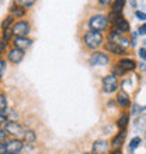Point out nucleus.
Wrapping results in <instances>:
<instances>
[{
    "mask_svg": "<svg viewBox=\"0 0 146 154\" xmlns=\"http://www.w3.org/2000/svg\"><path fill=\"white\" fill-rule=\"evenodd\" d=\"M106 49L108 51V52L114 53V55H124L125 53V49L122 48V46H119L118 44H115L114 41H107V44H106Z\"/></svg>",
    "mask_w": 146,
    "mask_h": 154,
    "instance_id": "nucleus-12",
    "label": "nucleus"
},
{
    "mask_svg": "<svg viewBox=\"0 0 146 154\" xmlns=\"http://www.w3.org/2000/svg\"><path fill=\"white\" fill-rule=\"evenodd\" d=\"M7 59H8V62L17 65V63H20V62L24 59V51L17 49V48H11L7 52Z\"/></svg>",
    "mask_w": 146,
    "mask_h": 154,
    "instance_id": "nucleus-8",
    "label": "nucleus"
},
{
    "mask_svg": "<svg viewBox=\"0 0 146 154\" xmlns=\"http://www.w3.org/2000/svg\"><path fill=\"white\" fill-rule=\"evenodd\" d=\"M93 151L94 154H106L108 151V143L104 140H97L93 143Z\"/></svg>",
    "mask_w": 146,
    "mask_h": 154,
    "instance_id": "nucleus-13",
    "label": "nucleus"
},
{
    "mask_svg": "<svg viewBox=\"0 0 146 154\" xmlns=\"http://www.w3.org/2000/svg\"><path fill=\"white\" fill-rule=\"evenodd\" d=\"M141 142H142V140H141V137H134L132 140H131L129 149H131V150H135V149H136V147L141 144Z\"/></svg>",
    "mask_w": 146,
    "mask_h": 154,
    "instance_id": "nucleus-24",
    "label": "nucleus"
},
{
    "mask_svg": "<svg viewBox=\"0 0 146 154\" xmlns=\"http://www.w3.org/2000/svg\"><path fill=\"white\" fill-rule=\"evenodd\" d=\"M117 88H118V80L114 74L106 76L103 79V90H104L106 93H114Z\"/></svg>",
    "mask_w": 146,
    "mask_h": 154,
    "instance_id": "nucleus-6",
    "label": "nucleus"
},
{
    "mask_svg": "<svg viewBox=\"0 0 146 154\" xmlns=\"http://www.w3.org/2000/svg\"><path fill=\"white\" fill-rule=\"evenodd\" d=\"M136 17H138L139 20H143V21L146 20V14L142 13V11H136Z\"/></svg>",
    "mask_w": 146,
    "mask_h": 154,
    "instance_id": "nucleus-29",
    "label": "nucleus"
},
{
    "mask_svg": "<svg viewBox=\"0 0 146 154\" xmlns=\"http://www.w3.org/2000/svg\"><path fill=\"white\" fill-rule=\"evenodd\" d=\"M11 24H14V18H13L11 16H8L7 18L3 21V24H2V28H3V29H10L8 27H10Z\"/></svg>",
    "mask_w": 146,
    "mask_h": 154,
    "instance_id": "nucleus-23",
    "label": "nucleus"
},
{
    "mask_svg": "<svg viewBox=\"0 0 146 154\" xmlns=\"http://www.w3.org/2000/svg\"><path fill=\"white\" fill-rule=\"evenodd\" d=\"M4 72H6V60H3V59H0V79L3 77Z\"/></svg>",
    "mask_w": 146,
    "mask_h": 154,
    "instance_id": "nucleus-26",
    "label": "nucleus"
},
{
    "mask_svg": "<svg viewBox=\"0 0 146 154\" xmlns=\"http://www.w3.org/2000/svg\"><path fill=\"white\" fill-rule=\"evenodd\" d=\"M111 154H121V150H119V149H115V150H114Z\"/></svg>",
    "mask_w": 146,
    "mask_h": 154,
    "instance_id": "nucleus-35",
    "label": "nucleus"
},
{
    "mask_svg": "<svg viewBox=\"0 0 146 154\" xmlns=\"http://www.w3.org/2000/svg\"><path fill=\"white\" fill-rule=\"evenodd\" d=\"M117 102L121 106H124V108L129 106V95H128L125 91H119L117 95Z\"/></svg>",
    "mask_w": 146,
    "mask_h": 154,
    "instance_id": "nucleus-15",
    "label": "nucleus"
},
{
    "mask_svg": "<svg viewBox=\"0 0 146 154\" xmlns=\"http://www.w3.org/2000/svg\"><path fill=\"white\" fill-rule=\"evenodd\" d=\"M3 154H13V153H7V151H4V153Z\"/></svg>",
    "mask_w": 146,
    "mask_h": 154,
    "instance_id": "nucleus-36",
    "label": "nucleus"
},
{
    "mask_svg": "<svg viewBox=\"0 0 146 154\" xmlns=\"http://www.w3.org/2000/svg\"><path fill=\"white\" fill-rule=\"evenodd\" d=\"M90 63L93 66H106L110 63V57L104 52H94L90 56Z\"/></svg>",
    "mask_w": 146,
    "mask_h": 154,
    "instance_id": "nucleus-7",
    "label": "nucleus"
},
{
    "mask_svg": "<svg viewBox=\"0 0 146 154\" xmlns=\"http://www.w3.org/2000/svg\"><path fill=\"white\" fill-rule=\"evenodd\" d=\"M11 37H13L11 29H4V32H3V39H2V41H4V42H8V41L11 39Z\"/></svg>",
    "mask_w": 146,
    "mask_h": 154,
    "instance_id": "nucleus-25",
    "label": "nucleus"
},
{
    "mask_svg": "<svg viewBox=\"0 0 146 154\" xmlns=\"http://www.w3.org/2000/svg\"><path fill=\"white\" fill-rule=\"evenodd\" d=\"M3 140H6V132L3 129H0V142H3Z\"/></svg>",
    "mask_w": 146,
    "mask_h": 154,
    "instance_id": "nucleus-31",
    "label": "nucleus"
},
{
    "mask_svg": "<svg viewBox=\"0 0 146 154\" xmlns=\"http://www.w3.org/2000/svg\"><path fill=\"white\" fill-rule=\"evenodd\" d=\"M89 25L91 31H104L108 25V18L106 16H101V14H97V16H93L89 21Z\"/></svg>",
    "mask_w": 146,
    "mask_h": 154,
    "instance_id": "nucleus-2",
    "label": "nucleus"
},
{
    "mask_svg": "<svg viewBox=\"0 0 146 154\" xmlns=\"http://www.w3.org/2000/svg\"><path fill=\"white\" fill-rule=\"evenodd\" d=\"M84 44L90 49H97L103 45V35L98 31H89L84 35Z\"/></svg>",
    "mask_w": 146,
    "mask_h": 154,
    "instance_id": "nucleus-1",
    "label": "nucleus"
},
{
    "mask_svg": "<svg viewBox=\"0 0 146 154\" xmlns=\"http://www.w3.org/2000/svg\"><path fill=\"white\" fill-rule=\"evenodd\" d=\"M86 154H94V153H86Z\"/></svg>",
    "mask_w": 146,
    "mask_h": 154,
    "instance_id": "nucleus-37",
    "label": "nucleus"
},
{
    "mask_svg": "<svg viewBox=\"0 0 146 154\" xmlns=\"http://www.w3.org/2000/svg\"><path fill=\"white\" fill-rule=\"evenodd\" d=\"M125 6V0H114L113 3V11L114 13H121L122 8Z\"/></svg>",
    "mask_w": 146,
    "mask_h": 154,
    "instance_id": "nucleus-21",
    "label": "nucleus"
},
{
    "mask_svg": "<svg viewBox=\"0 0 146 154\" xmlns=\"http://www.w3.org/2000/svg\"><path fill=\"white\" fill-rule=\"evenodd\" d=\"M25 14V8L21 7V6H13L11 8H10V16L13 17V18H16V17H23Z\"/></svg>",
    "mask_w": 146,
    "mask_h": 154,
    "instance_id": "nucleus-18",
    "label": "nucleus"
},
{
    "mask_svg": "<svg viewBox=\"0 0 146 154\" xmlns=\"http://www.w3.org/2000/svg\"><path fill=\"white\" fill-rule=\"evenodd\" d=\"M10 29H11L13 35H16V37H25V35H28L31 25H30L28 21H17L13 24Z\"/></svg>",
    "mask_w": 146,
    "mask_h": 154,
    "instance_id": "nucleus-3",
    "label": "nucleus"
},
{
    "mask_svg": "<svg viewBox=\"0 0 146 154\" xmlns=\"http://www.w3.org/2000/svg\"><path fill=\"white\" fill-rule=\"evenodd\" d=\"M118 67L124 72V73H126V72H131V70H135V67H136V63H135V60H132V59H122V60L118 62Z\"/></svg>",
    "mask_w": 146,
    "mask_h": 154,
    "instance_id": "nucleus-11",
    "label": "nucleus"
},
{
    "mask_svg": "<svg viewBox=\"0 0 146 154\" xmlns=\"http://www.w3.org/2000/svg\"><path fill=\"white\" fill-rule=\"evenodd\" d=\"M23 139H24L27 143H34L35 142V139H36V136H35V132L34 130H24V133H23Z\"/></svg>",
    "mask_w": 146,
    "mask_h": 154,
    "instance_id": "nucleus-19",
    "label": "nucleus"
},
{
    "mask_svg": "<svg viewBox=\"0 0 146 154\" xmlns=\"http://www.w3.org/2000/svg\"><path fill=\"white\" fill-rule=\"evenodd\" d=\"M23 147H24V143L18 139H13V140H8L4 143V151H7V153L18 154L23 150Z\"/></svg>",
    "mask_w": 146,
    "mask_h": 154,
    "instance_id": "nucleus-5",
    "label": "nucleus"
},
{
    "mask_svg": "<svg viewBox=\"0 0 146 154\" xmlns=\"http://www.w3.org/2000/svg\"><path fill=\"white\" fill-rule=\"evenodd\" d=\"M4 132H6V134H10V136H14V137H21L23 133H24V129H23V126L20 123L10 121L4 123Z\"/></svg>",
    "mask_w": 146,
    "mask_h": 154,
    "instance_id": "nucleus-4",
    "label": "nucleus"
},
{
    "mask_svg": "<svg viewBox=\"0 0 146 154\" xmlns=\"http://www.w3.org/2000/svg\"><path fill=\"white\" fill-rule=\"evenodd\" d=\"M110 39L114 41V42H115V44H118L119 46H122V48L125 49V51L129 48V41L126 39V38L121 37V35H119L118 32H115V31H113V32H111V35H110Z\"/></svg>",
    "mask_w": 146,
    "mask_h": 154,
    "instance_id": "nucleus-10",
    "label": "nucleus"
},
{
    "mask_svg": "<svg viewBox=\"0 0 146 154\" xmlns=\"http://www.w3.org/2000/svg\"><path fill=\"white\" fill-rule=\"evenodd\" d=\"M6 121H7V119H6V115L0 114V125H4V123H6Z\"/></svg>",
    "mask_w": 146,
    "mask_h": 154,
    "instance_id": "nucleus-32",
    "label": "nucleus"
},
{
    "mask_svg": "<svg viewBox=\"0 0 146 154\" xmlns=\"http://www.w3.org/2000/svg\"><path fill=\"white\" fill-rule=\"evenodd\" d=\"M139 56L142 57L143 60H146V49L145 48H141V49H139Z\"/></svg>",
    "mask_w": 146,
    "mask_h": 154,
    "instance_id": "nucleus-28",
    "label": "nucleus"
},
{
    "mask_svg": "<svg viewBox=\"0 0 146 154\" xmlns=\"http://www.w3.org/2000/svg\"><path fill=\"white\" fill-rule=\"evenodd\" d=\"M13 44H14V48L24 51V49H27V48H30V46H31L33 41L30 39V38H27V37H16Z\"/></svg>",
    "mask_w": 146,
    "mask_h": 154,
    "instance_id": "nucleus-9",
    "label": "nucleus"
},
{
    "mask_svg": "<svg viewBox=\"0 0 146 154\" xmlns=\"http://www.w3.org/2000/svg\"><path fill=\"white\" fill-rule=\"evenodd\" d=\"M6 112H7V98L4 94L0 93V114L6 115Z\"/></svg>",
    "mask_w": 146,
    "mask_h": 154,
    "instance_id": "nucleus-20",
    "label": "nucleus"
},
{
    "mask_svg": "<svg viewBox=\"0 0 146 154\" xmlns=\"http://www.w3.org/2000/svg\"><path fill=\"white\" fill-rule=\"evenodd\" d=\"M128 123H129V115L128 114H122L121 116H119V119L117 121L118 129H121V130H125Z\"/></svg>",
    "mask_w": 146,
    "mask_h": 154,
    "instance_id": "nucleus-17",
    "label": "nucleus"
},
{
    "mask_svg": "<svg viewBox=\"0 0 146 154\" xmlns=\"http://www.w3.org/2000/svg\"><path fill=\"white\" fill-rule=\"evenodd\" d=\"M98 2H100L101 4H108L110 2H111V0H98Z\"/></svg>",
    "mask_w": 146,
    "mask_h": 154,
    "instance_id": "nucleus-34",
    "label": "nucleus"
},
{
    "mask_svg": "<svg viewBox=\"0 0 146 154\" xmlns=\"http://www.w3.org/2000/svg\"><path fill=\"white\" fill-rule=\"evenodd\" d=\"M3 153H4V144L0 142V154H3Z\"/></svg>",
    "mask_w": 146,
    "mask_h": 154,
    "instance_id": "nucleus-33",
    "label": "nucleus"
},
{
    "mask_svg": "<svg viewBox=\"0 0 146 154\" xmlns=\"http://www.w3.org/2000/svg\"><path fill=\"white\" fill-rule=\"evenodd\" d=\"M138 31H139V34H141V35H145V34H146V24L141 25Z\"/></svg>",
    "mask_w": 146,
    "mask_h": 154,
    "instance_id": "nucleus-30",
    "label": "nucleus"
},
{
    "mask_svg": "<svg viewBox=\"0 0 146 154\" xmlns=\"http://www.w3.org/2000/svg\"><path fill=\"white\" fill-rule=\"evenodd\" d=\"M115 27H117V29H114L115 32H128L129 31V23L126 20H124V18H119V20L115 23Z\"/></svg>",
    "mask_w": 146,
    "mask_h": 154,
    "instance_id": "nucleus-14",
    "label": "nucleus"
},
{
    "mask_svg": "<svg viewBox=\"0 0 146 154\" xmlns=\"http://www.w3.org/2000/svg\"><path fill=\"white\" fill-rule=\"evenodd\" d=\"M124 140H125V130H121V132L113 139V142L111 143H113V146L115 147V149H119V147L122 146Z\"/></svg>",
    "mask_w": 146,
    "mask_h": 154,
    "instance_id": "nucleus-16",
    "label": "nucleus"
},
{
    "mask_svg": "<svg viewBox=\"0 0 146 154\" xmlns=\"http://www.w3.org/2000/svg\"><path fill=\"white\" fill-rule=\"evenodd\" d=\"M34 3H35V0H17V4L21 6V7H24V8L31 7Z\"/></svg>",
    "mask_w": 146,
    "mask_h": 154,
    "instance_id": "nucleus-22",
    "label": "nucleus"
},
{
    "mask_svg": "<svg viewBox=\"0 0 146 154\" xmlns=\"http://www.w3.org/2000/svg\"><path fill=\"white\" fill-rule=\"evenodd\" d=\"M6 48H7V42H4V41H0V56L6 53Z\"/></svg>",
    "mask_w": 146,
    "mask_h": 154,
    "instance_id": "nucleus-27",
    "label": "nucleus"
}]
</instances>
